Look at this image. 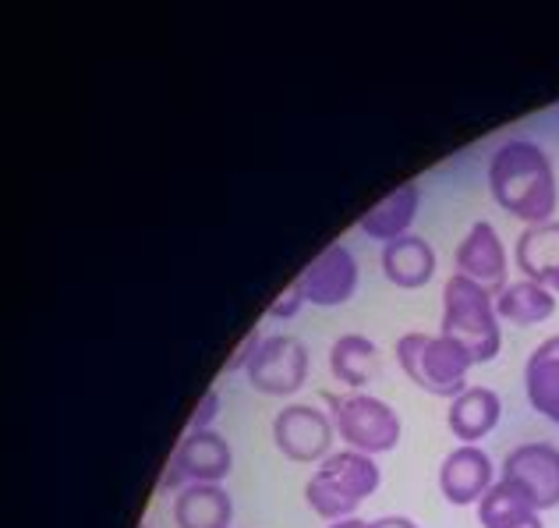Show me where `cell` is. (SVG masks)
Returning <instances> with one entry per match:
<instances>
[{
	"instance_id": "obj_1",
	"label": "cell",
	"mask_w": 559,
	"mask_h": 528,
	"mask_svg": "<svg viewBox=\"0 0 559 528\" xmlns=\"http://www.w3.org/2000/svg\"><path fill=\"white\" fill-rule=\"evenodd\" d=\"M489 192L496 207L532 224H546L559 207V185L549 153L535 139H507L489 156Z\"/></svg>"
},
{
	"instance_id": "obj_2",
	"label": "cell",
	"mask_w": 559,
	"mask_h": 528,
	"mask_svg": "<svg viewBox=\"0 0 559 528\" xmlns=\"http://www.w3.org/2000/svg\"><path fill=\"white\" fill-rule=\"evenodd\" d=\"M379 465L369 454L333 450L326 461L316 465L312 479L305 482V501L322 521L355 518L358 507L379 490Z\"/></svg>"
},
{
	"instance_id": "obj_3",
	"label": "cell",
	"mask_w": 559,
	"mask_h": 528,
	"mask_svg": "<svg viewBox=\"0 0 559 528\" xmlns=\"http://www.w3.org/2000/svg\"><path fill=\"white\" fill-rule=\"evenodd\" d=\"M396 362H401L404 376L415 387L450 401L467 390V373L478 365L471 359V351L461 348L457 341H450L443 333H421V330H411L396 341Z\"/></svg>"
},
{
	"instance_id": "obj_4",
	"label": "cell",
	"mask_w": 559,
	"mask_h": 528,
	"mask_svg": "<svg viewBox=\"0 0 559 528\" xmlns=\"http://www.w3.org/2000/svg\"><path fill=\"white\" fill-rule=\"evenodd\" d=\"M439 333L467 348L478 365L492 362L499 355V348H503L496 295H489L475 281H467V277L453 273L443 288V330Z\"/></svg>"
},
{
	"instance_id": "obj_5",
	"label": "cell",
	"mask_w": 559,
	"mask_h": 528,
	"mask_svg": "<svg viewBox=\"0 0 559 528\" xmlns=\"http://www.w3.org/2000/svg\"><path fill=\"white\" fill-rule=\"evenodd\" d=\"M330 404V419L336 436L344 439L347 450L358 454H390L401 444V415L376 394L350 390V394H322Z\"/></svg>"
},
{
	"instance_id": "obj_6",
	"label": "cell",
	"mask_w": 559,
	"mask_h": 528,
	"mask_svg": "<svg viewBox=\"0 0 559 528\" xmlns=\"http://www.w3.org/2000/svg\"><path fill=\"white\" fill-rule=\"evenodd\" d=\"M230 468H234V450L224 433L216 430L185 433L181 444L170 454L164 476H159V490L181 493L191 482H219L224 486Z\"/></svg>"
},
{
	"instance_id": "obj_7",
	"label": "cell",
	"mask_w": 559,
	"mask_h": 528,
	"mask_svg": "<svg viewBox=\"0 0 559 528\" xmlns=\"http://www.w3.org/2000/svg\"><path fill=\"white\" fill-rule=\"evenodd\" d=\"M308 365H312V355L308 348L290 333H273L262 337L259 351L248 362V384H252L259 394H270V398H290L298 394L308 379Z\"/></svg>"
},
{
	"instance_id": "obj_8",
	"label": "cell",
	"mask_w": 559,
	"mask_h": 528,
	"mask_svg": "<svg viewBox=\"0 0 559 528\" xmlns=\"http://www.w3.org/2000/svg\"><path fill=\"white\" fill-rule=\"evenodd\" d=\"M333 419L312 404H284L273 419V444L287 461L319 465L333 454Z\"/></svg>"
},
{
	"instance_id": "obj_9",
	"label": "cell",
	"mask_w": 559,
	"mask_h": 528,
	"mask_svg": "<svg viewBox=\"0 0 559 528\" xmlns=\"http://www.w3.org/2000/svg\"><path fill=\"white\" fill-rule=\"evenodd\" d=\"M305 284V298L319 305V309H336V305L350 302L358 291V259L344 242H330L322 253L312 256V262L298 273Z\"/></svg>"
},
{
	"instance_id": "obj_10",
	"label": "cell",
	"mask_w": 559,
	"mask_h": 528,
	"mask_svg": "<svg viewBox=\"0 0 559 528\" xmlns=\"http://www.w3.org/2000/svg\"><path fill=\"white\" fill-rule=\"evenodd\" d=\"M453 267H457L461 277L475 281L478 288H485L496 298H499V291L510 284L507 248H503V238H499V231L489 224V220L471 224V231L457 245V253H453Z\"/></svg>"
},
{
	"instance_id": "obj_11",
	"label": "cell",
	"mask_w": 559,
	"mask_h": 528,
	"mask_svg": "<svg viewBox=\"0 0 559 528\" xmlns=\"http://www.w3.org/2000/svg\"><path fill=\"white\" fill-rule=\"evenodd\" d=\"M503 479L518 482L538 511L559 507V447L546 439L513 447L503 458Z\"/></svg>"
},
{
	"instance_id": "obj_12",
	"label": "cell",
	"mask_w": 559,
	"mask_h": 528,
	"mask_svg": "<svg viewBox=\"0 0 559 528\" xmlns=\"http://www.w3.org/2000/svg\"><path fill=\"white\" fill-rule=\"evenodd\" d=\"M496 486V465L478 444L453 447L439 465V490L453 507H478Z\"/></svg>"
},
{
	"instance_id": "obj_13",
	"label": "cell",
	"mask_w": 559,
	"mask_h": 528,
	"mask_svg": "<svg viewBox=\"0 0 559 528\" xmlns=\"http://www.w3.org/2000/svg\"><path fill=\"white\" fill-rule=\"evenodd\" d=\"M418 207H421L418 181H404V185H396L390 196H382L376 207L365 210L358 224H361L365 234H369V238L386 245L393 238H404V234H411V224H415Z\"/></svg>"
},
{
	"instance_id": "obj_14",
	"label": "cell",
	"mask_w": 559,
	"mask_h": 528,
	"mask_svg": "<svg viewBox=\"0 0 559 528\" xmlns=\"http://www.w3.org/2000/svg\"><path fill=\"white\" fill-rule=\"evenodd\" d=\"M234 501L219 482H191L174 496V525L178 528H230Z\"/></svg>"
},
{
	"instance_id": "obj_15",
	"label": "cell",
	"mask_w": 559,
	"mask_h": 528,
	"mask_svg": "<svg viewBox=\"0 0 559 528\" xmlns=\"http://www.w3.org/2000/svg\"><path fill=\"white\" fill-rule=\"evenodd\" d=\"M524 394L527 404L542 419L559 425V333L546 337L524 362Z\"/></svg>"
},
{
	"instance_id": "obj_16",
	"label": "cell",
	"mask_w": 559,
	"mask_h": 528,
	"mask_svg": "<svg viewBox=\"0 0 559 528\" xmlns=\"http://www.w3.org/2000/svg\"><path fill=\"white\" fill-rule=\"evenodd\" d=\"M379 267L396 288H425L436 273V253L421 234H404V238L382 245Z\"/></svg>"
},
{
	"instance_id": "obj_17",
	"label": "cell",
	"mask_w": 559,
	"mask_h": 528,
	"mask_svg": "<svg viewBox=\"0 0 559 528\" xmlns=\"http://www.w3.org/2000/svg\"><path fill=\"white\" fill-rule=\"evenodd\" d=\"M499 415H503V401H499V394L492 387H467L450 401L447 422L450 433L461 444H478V439H485L496 430Z\"/></svg>"
},
{
	"instance_id": "obj_18",
	"label": "cell",
	"mask_w": 559,
	"mask_h": 528,
	"mask_svg": "<svg viewBox=\"0 0 559 528\" xmlns=\"http://www.w3.org/2000/svg\"><path fill=\"white\" fill-rule=\"evenodd\" d=\"M478 521L481 528H546L542 525V511L527 496L518 482L499 476L496 486L481 496L478 504Z\"/></svg>"
},
{
	"instance_id": "obj_19",
	"label": "cell",
	"mask_w": 559,
	"mask_h": 528,
	"mask_svg": "<svg viewBox=\"0 0 559 528\" xmlns=\"http://www.w3.org/2000/svg\"><path fill=\"white\" fill-rule=\"evenodd\" d=\"M513 259H518L524 281H538L549 288L552 273L559 270V220L524 227L518 245H513Z\"/></svg>"
},
{
	"instance_id": "obj_20",
	"label": "cell",
	"mask_w": 559,
	"mask_h": 528,
	"mask_svg": "<svg viewBox=\"0 0 559 528\" xmlns=\"http://www.w3.org/2000/svg\"><path fill=\"white\" fill-rule=\"evenodd\" d=\"M330 373L350 390H365L379 376V348L365 333H341L330 348Z\"/></svg>"
},
{
	"instance_id": "obj_21",
	"label": "cell",
	"mask_w": 559,
	"mask_h": 528,
	"mask_svg": "<svg viewBox=\"0 0 559 528\" xmlns=\"http://www.w3.org/2000/svg\"><path fill=\"white\" fill-rule=\"evenodd\" d=\"M499 319L518 322V327H535L556 313V291L538 281H510L496 298Z\"/></svg>"
},
{
	"instance_id": "obj_22",
	"label": "cell",
	"mask_w": 559,
	"mask_h": 528,
	"mask_svg": "<svg viewBox=\"0 0 559 528\" xmlns=\"http://www.w3.org/2000/svg\"><path fill=\"white\" fill-rule=\"evenodd\" d=\"M308 298H305V284H301V277H294V281L284 288V291H280V295L270 302V316L273 319H290L294 313H298L301 309V305H305Z\"/></svg>"
},
{
	"instance_id": "obj_23",
	"label": "cell",
	"mask_w": 559,
	"mask_h": 528,
	"mask_svg": "<svg viewBox=\"0 0 559 528\" xmlns=\"http://www.w3.org/2000/svg\"><path fill=\"white\" fill-rule=\"evenodd\" d=\"M216 415H219V394H216V387H210V390L202 394V401L195 404V412H191L188 433H199V430H213Z\"/></svg>"
},
{
	"instance_id": "obj_24",
	"label": "cell",
	"mask_w": 559,
	"mask_h": 528,
	"mask_svg": "<svg viewBox=\"0 0 559 528\" xmlns=\"http://www.w3.org/2000/svg\"><path fill=\"white\" fill-rule=\"evenodd\" d=\"M259 344H262L259 330H248V333H245V341L238 344V351H234V355H230L227 369H230V373H234V369H248V362H252V355L259 351Z\"/></svg>"
},
{
	"instance_id": "obj_25",
	"label": "cell",
	"mask_w": 559,
	"mask_h": 528,
	"mask_svg": "<svg viewBox=\"0 0 559 528\" xmlns=\"http://www.w3.org/2000/svg\"><path fill=\"white\" fill-rule=\"evenodd\" d=\"M369 528H418L411 518H404V515H386V518H376V521H369Z\"/></svg>"
},
{
	"instance_id": "obj_26",
	"label": "cell",
	"mask_w": 559,
	"mask_h": 528,
	"mask_svg": "<svg viewBox=\"0 0 559 528\" xmlns=\"http://www.w3.org/2000/svg\"><path fill=\"white\" fill-rule=\"evenodd\" d=\"M326 528H369V521H361V518L355 515V518H344V521H330Z\"/></svg>"
},
{
	"instance_id": "obj_27",
	"label": "cell",
	"mask_w": 559,
	"mask_h": 528,
	"mask_svg": "<svg viewBox=\"0 0 559 528\" xmlns=\"http://www.w3.org/2000/svg\"><path fill=\"white\" fill-rule=\"evenodd\" d=\"M549 288H552V291H556V295H559V270L552 273V281H549Z\"/></svg>"
},
{
	"instance_id": "obj_28",
	"label": "cell",
	"mask_w": 559,
	"mask_h": 528,
	"mask_svg": "<svg viewBox=\"0 0 559 528\" xmlns=\"http://www.w3.org/2000/svg\"><path fill=\"white\" fill-rule=\"evenodd\" d=\"M139 528H150V525H139Z\"/></svg>"
}]
</instances>
